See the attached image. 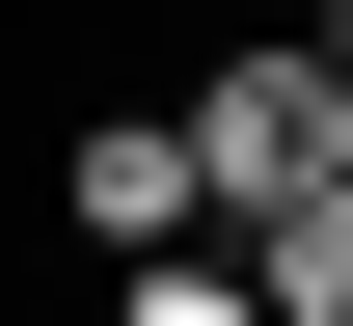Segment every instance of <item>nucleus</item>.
<instances>
[{"label":"nucleus","instance_id":"obj_2","mask_svg":"<svg viewBox=\"0 0 353 326\" xmlns=\"http://www.w3.org/2000/svg\"><path fill=\"white\" fill-rule=\"evenodd\" d=\"M54 190H82V245H190V218H218L190 109H82V163H54Z\"/></svg>","mask_w":353,"mask_h":326},{"label":"nucleus","instance_id":"obj_3","mask_svg":"<svg viewBox=\"0 0 353 326\" xmlns=\"http://www.w3.org/2000/svg\"><path fill=\"white\" fill-rule=\"evenodd\" d=\"M245 272H272V299H299V326H353V163L299 190V218H245Z\"/></svg>","mask_w":353,"mask_h":326},{"label":"nucleus","instance_id":"obj_4","mask_svg":"<svg viewBox=\"0 0 353 326\" xmlns=\"http://www.w3.org/2000/svg\"><path fill=\"white\" fill-rule=\"evenodd\" d=\"M326 54H353V0H326Z\"/></svg>","mask_w":353,"mask_h":326},{"label":"nucleus","instance_id":"obj_1","mask_svg":"<svg viewBox=\"0 0 353 326\" xmlns=\"http://www.w3.org/2000/svg\"><path fill=\"white\" fill-rule=\"evenodd\" d=\"M190 163H218V218H299V190L353 163V54L272 28V54H190Z\"/></svg>","mask_w":353,"mask_h":326}]
</instances>
